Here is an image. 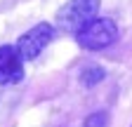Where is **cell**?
I'll list each match as a JSON object with an SVG mask.
<instances>
[{
	"mask_svg": "<svg viewBox=\"0 0 132 127\" xmlns=\"http://www.w3.org/2000/svg\"><path fill=\"white\" fill-rule=\"evenodd\" d=\"M99 3L102 0H69V3H64V7L57 10V17H54L61 33L78 35L90 21L97 19Z\"/></svg>",
	"mask_w": 132,
	"mask_h": 127,
	"instance_id": "1",
	"label": "cell"
},
{
	"mask_svg": "<svg viewBox=\"0 0 132 127\" xmlns=\"http://www.w3.org/2000/svg\"><path fill=\"white\" fill-rule=\"evenodd\" d=\"M76 38H78V45L82 50L99 52V50H104V47H109L111 42H116V38H118V24L111 17H97L94 21H90L82 28Z\"/></svg>",
	"mask_w": 132,
	"mask_h": 127,
	"instance_id": "2",
	"label": "cell"
},
{
	"mask_svg": "<svg viewBox=\"0 0 132 127\" xmlns=\"http://www.w3.org/2000/svg\"><path fill=\"white\" fill-rule=\"evenodd\" d=\"M54 38V26L52 24H38V26H33L31 31H26V33L16 40V54H19L24 61H31V59H36L45 47L52 42Z\"/></svg>",
	"mask_w": 132,
	"mask_h": 127,
	"instance_id": "3",
	"label": "cell"
},
{
	"mask_svg": "<svg viewBox=\"0 0 132 127\" xmlns=\"http://www.w3.org/2000/svg\"><path fill=\"white\" fill-rule=\"evenodd\" d=\"M24 78V59L16 54V47L0 45V85H16Z\"/></svg>",
	"mask_w": 132,
	"mask_h": 127,
	"instance_id": "4",
	"label": "cell"
},
{
	"mask_svg": "<svg viewBox=\"0 0 132 127\" xmlns=\"http://www.w3.org/2000/svg\"><path fill=\"white\" fill-rule=\"evenodd\" d=\"M104 68L102 66H85L80 71V83L85 85V87H94V85H99L104 80Z\"/></svg>",
	"mask_w": 132,
	"mask_h": 127,
	"instance_id": "5",
	"label": "cell"
},
{
	"mask_svg": "<svg viewBox=\"0 0 132 127\" xmlns=\"http://www.w3.org/2000/svg\"><path fill=\"white\" fill-rule=\"evenodd\" d=\"M109 125V115L104 113H92V115H87L85 118V127H106Z\"/></svg>",
	"mask_w": 132,
	"mask_h": 127,
	"instance_id": "6",
	"label": "cell"
}]
</instances>
